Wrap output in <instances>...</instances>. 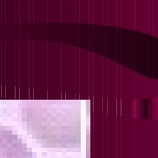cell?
<instances>
[{
    "mask_svg": "<svg viewBox=\"0 0 158 158\" xmlns=\"http://www.w3.org/2000/svg\"><path fill=\"white\" fill-rule=\"evenodd\" d=\"M0 158H33V156L18 135L0 128Z\"/></svg>",
    "mask_w": 158,
    "mask_h": 158,
    "instance_id": "obj_1",
    "label": "cell"
}]
</instances>
